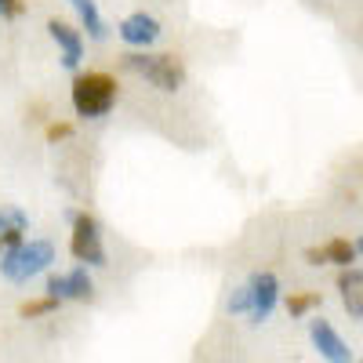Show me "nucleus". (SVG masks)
<instances>
[{
  "label": "nucleus",
  "instance_id": "f257e3e1",
  "mask_svg": "<svg viewBox=\"0 0 363 363\" xmlns=\"http://www.w3.org/2000/svg\"><path fill=\"white\" fill-rule=\"evenodd\" d=\"M120 102V84L106 69H80L69 84V106L80 120H106Z\"/></svg>",
  "mask_w": 363,
  "mask_h": 363
},
{
  "label": "nucleus",
  "instance_id": "f03ea898",
  "mask_svg": "<svg viewBox=\"0 0 363 363\" xmlns=\"http://www.w3.org/2000/svg\"><path fill=\"white\" fill-rule=\"evenodd\" d=\"M120 66H124L131 77L145 80L149 87L164 91V95H174V91L186 87L189 69L178 55H164V51H128L120 55Z\"/></svg>",
  "mask_w": 363,
  "mask_h": 363
},
{
  "label": "nucleus",
  "instance_id": "7ed1b4c3",
  "mask_svg": "<svg viewBox=\"0 0 363 363\" xmlns=\"http://www.w3.org/2000/svg\"><path fill=\"white\" fill-rule=\"evenodd\" d=\"M58 262V247L44 236H29L18 247L0 255V277L11 284H29L40 272H51V265Z\"/></svg>",
  "mask_w": 363,
  "mask_h": 363
},
{
  "label": "nucleus",
  "instance_id": "20e7f679",
  "mask_svg": "<svg viewBox=\"0 0 363 363\" xmlns=\"http://www.w3.org/2000/svg\"><path fill=\"white\" fill-rule=\"evenodd\" d=\"M66 222H69V255L87 269H106L109 255H106L102 222L91 211H77V207H66Z\"/></svg>",
  "mask_w": 363,
  "mask_h": 363
},
{
  "label": "nucleus",
  "instance_id": "39448f33",
  "mask_svg": "<svg viewBox=\"0 0 363 363\" xmlns=\"http://www.w3.org/2000/svg\"><path fill=\"white\" fill-rule=\"evenodd\" d=\"M48 37L51 44L58 48V62H62V69L69 73H80V62H84V51H87V40L80 33V26L66 22V18H48Z\"/></svg>",
  "mask_w": 363,
  "mask_h": 363
},
{
  "label": "nucleus",
  "instance_id": "423d86ee",
  "mask_svg": "<svg viewBox=\"0 0 363 363\" xmlns=\"http://www.w3.org/2000/svg\"><path fill=\"white\" fill-rule=\"evenodd\" d=\"M44 294H55L58 301H95V280L87 265H73L66 272H48Z\"/></svg>",
  "mask_w": 363,
  "mask_h": 363
},
{
  "label": "nucleus",
  "instance_id": "0eeeda50",
  "mask_svg": "<svg viewBox=\"0 0 363 363\" xmlns=\"http://www.w3.org/2000/svg\"><path fill=\"white\" fill-rule=\"evenodd\" d=\"M116 37H120V44L131 48V51H149L164 37V26H160L157 15H149V11H131V15L120 18Z\"/></svg>",
  "mask_w": 363,
  "mask_h": 363
},
{
  "label": "nucleus",
  "instance_id": "6e6552de",
  "mask_svg": "<svg viewBox=\"0 0 363 363\" xmlns=\"http://www.w3.org/2000/svg\"><path fill=\"white\" fill-rule=\"evenodd\" d=\"M247 291H251V313H247L251 323H265L272 316V309H277V301H280V280H277V272H272V269L251 272Z\"/></svg>",
  "mask_w": 363,
  "mask_h": 363
},
{
  "label": "nucleus",
  "instance_id": "1a4fd4ad",
  "mask_svg": "<svg viewBox=\"0 0 363 363\" xmlns=\"http://www.w3.org/2000/svg\"><path fill=\"white\" fill-rule=\"evenodd\" d=\"M309 338L327 363H352V349L345 345V338L327 320H309Z\"/></svg>",
  "mask_w": 363,
  "mask_h": 363
},
{
  "label": "nucleus",
  "instance_id": "9d476101",
  "mask_svg": "<svg viewBox=\"0 0 363 363\" xmlns=\"http://www.w3.org/2000/svg\"><path fill=\"white\" fill-rule=\"evenodd\" d=\"M66 4L73 8L77 26H80V33H84L87 40H95V44L109 40V22H106L102 11H99V0H66Z\"/></svg>",
  "mask_w": 363,
  "mask_h": 363
},
{
  "label": "nucleus",
  "instance_id": "9b49d317",
  "mask_svg": "<svg viewBox=\"0 0 363 363\" xmlns=\"http://www.w3.org/2000/svg\"><path fill=\"white\" fill-rule=\"evenodd\" d=\"M338 291H342V306L352 320H363V269L349 265L338 272Z\"/></svg>",
  "mask_w": 363,
  "mask_h": 363
},
{
  "label": "nucleus",
  "instance_id": "f8f14e48",
  "mask_svg": "<svg viewBox=\"0 0 363 363\" xmlns=\"http://www.w3.org/2000/svg\"><path fill=\"white\" fill-rule=\"evenodd\" d=\"M323 258H327V265H338V269H349V265L359 262L356 244H352V240H345V236H330L327 244H323Z\"/></svg>",
  "mask_w": 363,
  "mask_h": 363
},
{
  "label": "nucleus",
  "instance_id": "ddd939ff",
  "mask_svg": "<svg viewBox=\"0 0 363 363\" xmlns=\"http://www.w3.org/2000/svg\"><path fill=\"white\" fill-rule=\"evenodd\" d=\"M58 309H62V301H58L55 294H40V298H29L18 306V316L22 320H40V316H55Z\"/></svg>",
  "mask_w": 363,
  "mask_h": 363
},
{
  "label": "nucleus",
  "instance_id": "4468645a",
  "mask_svg": "<svg viewBox=\"0 0 363 363\" xmlns=\"http://www.w3.org/2000/svg\"><path fill=\"white\" fill-rule=\"evenodd\" d=\"M320 294L316 291H291V298H287V313L294 316V320H301V316H309L313 309H320Z\"/></svg>",
  "mask_w": 363,
  "mask_h": 363
},
{
  "label": "nucleus",
  "instance_id": "2eb2a0df",
  "mask_svg": "<svg viewBox=\"0 0 363 363\" xmlns=\"http://www.w3.org/2000/svg\"><path fill=\"white\" fill-rule=\"evenodd\" d=\"M44 138H48V145L69 142V138H73V124H66V120H51V124L44 128Z\"/></svg>",
  "mask_w": 363,
  "mask_h": 363
},
{
  "label": "nucleus",
  "instance_id": "dca6fc26",
  "mask_svg": "<svg viewBox=\"0 0 363 363\" xmlns=\"http://www.w3.org/2000/svg\"><path fill=\"white\" fill-rule=\"evenodd\" d=\"M229 313H233V316H247V313H251V291H247V284L236 287V291L229 294Z\"/></svg>",
  "mask_w": 363,
  "mask_h": 363
},
{
  "label": "nucleus",
  "instance_id": "f3484780",
  "mask_svg": "<svg viewBox=\"0 0 363 363\" xmlns=\"http://www.w3.org/2000/svg\"><path fill=\"white\" fill-rule=\"evenodd\" d=\"M29 11L26 0H0V22H15Z\"/></svg>",
  "mask_w": 363,
  "mask_h": 363
},
{
  "label": "nucleus",
  "instance_id": "a211bd4d",
  "mask_svg": "<svg viewBox=\"0 0 363 363\" xmlns=\"http://www.w3.org/2000/svg\"><path fill=\"white\" fill-rule=\"evenodd\" d=\"M0 211H4V222H8V225H15V229H26V233H29V215H26V211H22L18 203H4Z\"/></svg>",
  "mask_w": 363,
  "mask_h": 363
},
{
  "label": "nucleus",
  "instance_id": "6ab92c4d",
  "mask_svg": "<svg viewBox=\"0 0 363 363\" xmlns=\"http://www.w3.org/2000/svg\"><path fill=\"white\" fill-rule=\"evenodd\" d=\"M306 262H309V265H327L323 247H306Z\"/></svg>",
  "mask_w": 363,
  "mask_h": 363
},
{
  "label": "nucleus",
  "instance_id": "aec40b11",
  "mask_svg": "<svg viewBox=\"0 0 363 363\" xmlns=\"http://www.w3.org/2000/svg\"><path fill=\"white\" fill-rule=\"evenodd\" d=\"M352 244H356V255H359V262H363V236H359V240H352Z\"/></svg>",
  "mask_w": 363,
  "mask_h": 363
},
{
  "label": "nucleus",
  "instance_id": "412c9836",
  "mask_svg": "<svg viewBox=\"0 0 363 363\" xmlns=\"http://www.w3.org/2000/svg\"><path fill=\"white\" fill-rule=\"evenodd\" d=\"M4 225H8V222H4V211H0V233H4Z\"/></svg>",
  "mask_w": 363,
  "mask_h": 363
},
{
  "label": "nucleus",
  "instance_id": "4be33fe9",
  "mask_svg": "<svg viewBox=\"0 0 363 363\" xmlns=\"http://www.w3.org/2000/svg\"><path fill=\"white\" fill-rule=\"evenodd\" d=\"M359 363H363V359H359Z\"/></svg>",
  "mask_w": 363,
  "mask_h": 363
}]
</instances>
